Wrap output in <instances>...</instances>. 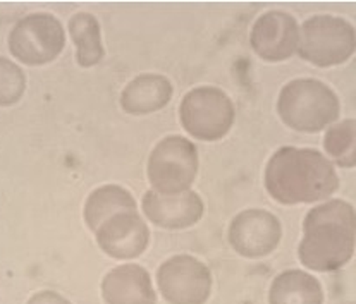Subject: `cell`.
I'll use <instances>...</instances> for the list:
<instances>
[{
    "instance_id": "6da1fadb",
    "label": "cell",
    "mask_w": 356,
    "mask_h": 304,
    "mask_svg": "<svg viewBox=\"0 0 356 304\" xmlns=\"http://www.w3.org/2000/svg\"><path fill=\"white\" fill-rule=\"evenodd\" d=\"M267 193L282 205L327 200L339 187L332 162L315 148L281 146L267 162Z\"/></svg>"
},
{
    "instance_id": "7a4b0ae2",
    "label": "cell",
    "mask_w": 356,
    "mask_h": 304,
    "mask_svg": "<svg viewBox=\"0 0 356 304\" xmlns=\"http://www.w3.org/2000/svg\"><path fill=\"white\" fill-rule=\"evenodd\" d=\"M355 236L353 205L344 200H329L305 217L298 258L310 270L336 271L353 258Z\"/></svg>"
},
{
    "instance_id": "3957f363",
    "label": "cell",
    "mask_w": 356,
    "mask_h": 304,
    "mask_svg": "<svg viewBox=\"0 0 356 304\" xmlns=\"http://www.w3.org/2000/svg\"><path fill=\"white\" fill-rule=\"evenodd\" d=\"M341 103L330 86L314 78H298L282 86L277 114L286 126L300 133H318L339 117Z\"/></svg>"
},
{
    "instance_id": "277c9868",
    "label": "cell",
    "mask_w": 356,
    "mask_h": 304,
    "mask_svg": "<svg viewBox=\"0 0 356 304\" xmlns=\"http://www.w3.org/2000/svg\"><path fill=\"white\" fill-rule=\"evenodd\" d=\"M355 26L348 19L330 14L308 17L300 28L298 53L318 67L339 66L355 52Z\"/></svg>"
},
{
    "instance_id": "5b68a950",
    "label": "cell",
    "mask_w": 356,
    "mask_h": 304,
    "mask_svg": "<svg viewBox=\"0 0 356 304\" xmlns=\"http://www.w3.org/2000/svg\"><path fill=\"white\" fill-rule=\"evenodd\" d=\"M234 119V103L227 93L217 86H196L181 100V126L196 140H220L231 131Z\"/></svg>"
},
{
    "instance_id": "8992f818",
    "label": "cell",
    "mask_w": 356,
    "mask_h": 304,
    "mask_svg": "<svg viewBox=\"0 0 356 304\" xmlns=\"http://www.w3.org/2000/svg\"><path fill=\"white\" fill-rule=\"evenodd\" d=\"M198 174V150L193 141L170 135L155 144L148 157L147 176L154 191L177 194L190 191Z\"/></svg>"
},
{
    "instance_id": "52a82bcc",
    "label": "cell",
    "mask_w": 356,
    "mask_h": 304,
    "mask_svg": "<svg viewBox=\"0 0 356 304\" xmlns=\"http://www.w3.org/2000/svg\"><path fill=\"white\" fill-rule=\"evenodd\" d=\"M9 50L19 62L43 66L60 56L65 47V31L60 21L49 12H35L17 21L10 30Z\"/></svg>"
},
{
    "instance_id": "ba28073f",
    "label": "cell",
    "mask_w": 356,
    "mask_h": 304,
    "mask_svg": "<svg viewBox=\"0 0 356 304\" xmlns=\"http://www.w3.org/2000/svg\"><path fill=\"white\" fill-rule=\"evenodd\" d=\"M157 284L169 304H205L212 292V273L195 256L177 255L159 267Z\"/></svg>"
},
{
    "instance_id": "9c48e42d",
    "label": "cell",
    "mask_w": 356,
    "mask_h": 304,
    "mask_svg": "<svg viewBox=\"0 0 356 304\" xmlns=\"http://www.w3.org/2000/svg\"><path fill=\"white\" fill-rule=\"evenodd\" d=\"M281 236V222L267 210H243L229 226V244L245 258H264L270 255L277 248Z\"/></svg>"
},
{
    "instance_id": "30bf717a",
    "label": "cell",
    "mask_w": 356,
    "mask_h": 304,
    "mask_svg": "<svg viewBox=\"0 0 356 304\" xmlns=\"http://www.w3.org/2000/svg\"><path fill=\"white\" fill-rule=\"evenodd\" d=\"M250 43L260 59L281 62L296 52L300 26L289 12L277 9L267 10L253 24Z\"/></svg>"
},
{
    "instance_id": "8fae6325",
    "label": "cell",
    "mask_w": 356,
    "mask_h": 304,
    "mask_svg": "<svg viewBox=\"0 0 356 304\" xmlns=\"http://www.w3.org/2000/svg\"><path fill=\"white\" fill-rule=\"evenodd\" d=\"M98 246L115 260H133L143 255L150 242V230L136 210L121 212L105 220L95 230Z\"/></svg>"
},
{
    "instance_id": "7c38bea8",
    "label": "cell",
    "mask_w": 356,
    "mask_h": 304,
    "mask_svg": "<svg viewBox=\"0 0 356 304\" xmlns=\"http://www.w3.org/2000/svg\"><path fill=\"white\" fill-rule=\"evenodd\" d=\"M145 217L154 226L162 229H188L200 222L205 206L195 191H184L177 194H161L157 191H147L141 200Z\"/></svg>"
},
{
    "instance_id": "4fadbf2b",
    "label": "cell",
    "mask_w": 356,
    "mask_h": 304,
    "mask_svg": "<svg viewBox=\"0 0 356 304\" xmlns=\"http://www.w3.org/2000/svg\"><path fill=\"white\" fill-rule=\"evenodd\" d=\"M102 296L107 304H157L150 273L134 263L108 271L102 280Z\"/></svg>"
},
{
    "instance_id": "5bb4252c",
    "label": "cell",
    "mask_w": 356,
    "mask_h": 304,
    "mask_svg": "<svg viewBox=\"0 0 356 304\" xmlns=\"http://www.w3.org/2000/svg\"><path fill=\"white\" fill-rule=\"evenodd\" d=\"M172 93V83L165 76L145 72L124 86L121 93V107L131 115L154 114L169 103Z\"/></svg>"
},
{
    "instance_id": "9a60e30c",
    "label": "cell",
    "mask_w": 356,
    "mask_h": 304,
    "mask_svg": "<svg viewBox=\"0 0 356 304\" xmlns=\"http://www.w3.org/2000/svg\"><path fill=\"white\" fill-rule=\"evenodd\" d=\"M270 304H324V291L317 277L303 270H286L272 280Z\"/></svg>"
},
{
    "instance_id": "2e32d148",
    "label": "cell",
    "mask_w": 356,
    "mask_h": 304,
    "mask_svg": "<svg viewBox=\"0 0 356 304\" xmlns=\"http://www.w3.org/2000/svg\"><path fill=\"white\" fill-rule=\"evenodd\" d=\"M136 210V200L128 189L118 184H107V186H100L86 198L85 210V222L90 230H95L107 219L112 215L121 212H131Z\"/></svg>"
},
{
    "instance_id": "e0dca14e",
    "label": "cell",
    "mask_w": 356,
    "mask_h": 304,
    "mask_svg": "<svg viewBox=\"0 0 356 304\" xmlns=\"http://www.w3.org/2000/svg\"><path fill=\"white\" fill-rule=\"evenodd\" d=\"M69 35L76 45V62L81 67H93L105 57L100 24L90 12H78L69 19Z\"/></svg>"
},
{
    "instance_id": "ac0fdd59",
    "label": "cell",
    "mask_w": 356,
    "mask_h": 304,
    "mask_svg": "<svg viewBox=\"0 0 356 304\" xmlns=\"http://www.w3.org/2000/svg\"><path fill=\"white\" fill-rule=\"evenodd\" d=\"M324 148L339 167L353 169L356 165V122L346 119L332 124L324 136Z\"/></svg>"
},
{
    "instance_id": "d6986e66",
    "label": "cell",
    "mask_w": 356,
    "mask_h": 304,
    "mask_svg": "<svg viewBox=\"0 0 356 304\" xmlns=\"http://www.w3.org/2000/svg\"><path fill=\"white\" fill-rule=\"evenodd\" d=\"M26 90V74L14 60L0 56V107L17 103Z\"/></svg>"
},
{
    "instance_id": "ffe728a7",
    "label": "cell",
    "mask_w": 356,
    "mask_h": 304,
    "mask_svg": "<svg viewBox=\"0 0 356 304\" xmlns=\"http://www.w3.org/2000/svg\"><path fill=\"white\" fill-rule=\"evenodd\" d=\"M28 304H72V303H69L67 299L63 298V296L57 294V292L54 291H42V292H36L35 296H31Z\"/></svg>"
}]
</instances>
